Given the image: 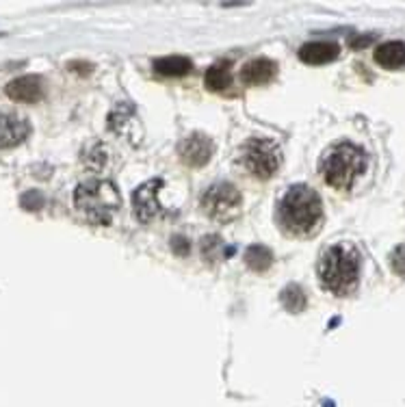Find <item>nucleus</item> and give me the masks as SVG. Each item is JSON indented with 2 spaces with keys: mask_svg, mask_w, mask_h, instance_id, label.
Listing matches in <instances>:
<instances>
[{
  "mask_svg": "<svg viewBox=\"0 0 405 407\" xmlns=\"http://www.w3.org/2000/svg\"><path fill=\"white\" fill-rule=\"evenodd\" d=\"M240 204H243V198L238 193V188L230 182L212 184L202 195L204 212L210 219H217V221H232L240 210Z\"/></svg>",
  "mask_w": 405,
  "mask_h": 407,
  "instance_id": "obj_6",
  "label": "nucleus"
},
{
  "mask_svg": "<svg viewBox=\"0 0 405 407\" xmlns=\"http://www.w3.org/2000/svg\"><path fill=\"white\" fill-rule=\"evenodd\" d=\"M278 219L282 228L295 236H308L316 232L323 221V200L308 184H295L284 193Z\"/></svg>",
  "mask_w": 405,
  "mask_h": 407,
  "instance_id": "obj_1",
  "label": "nucleus"
},
{
  "mask_svg": "<svg viewBox=\"0 0 405 407\" xmlns=\"http://www.w3.org/2000/svg\"><path fill=\"white\" fill-rule=\"evenodd\" d=\"M204 83L210 91H226L232 85V72L230 65L226 61L221 63H214L208 67L206 76H204Z\"/></svg>",
  "mask_w": 405,
  "mask_h": 407,
  "instance_id": "obj_15",
  "label": "nucleus"
},
{
  "mask_svg": "<svg viewBox=\"0 0 405 407\" xmlns=\"http://www.w3.org/2000/svg\"><path fill=\"white\" fill-rule=\"evenodd\" d=\"M375 63L384 70L405 67V41H384L375 48Z\"/></svg>",
  "mask_w": 405,
  "mask_h": 407,
  "instance_id": "obj_13",
  "label": "nucleus"
},
{
  "mask_svg": "<svg viewBox=\"0 0 405 407\" xmlns=\"http://www.w3.org/2000/svg\"><path fill=\"white\" fill-rule=\"evenodd\" d=\"M245 264L252 271H256V273H264V271H269V266L274 264V254L264 245H252L245 252Z\"/></svg>",
  "mask_w": 405,
  "mask_h": 407,
  "instance_id": "obj_16",
  "label": "nucleus"
},
{
  "mask_svg": "<svg viewBox=\"0 0 405 407\" xmlns=\"http://www.w3.org/2000/svg\"><path fill=\"white\" fill-rule=\"evenodd\" d=\"M172 250H174L176 256H186V254H188V240L182 238V236H174V240H172Z\"/></svg>",
  "mask_w": 405,
  "mask_h": 407,
  "instance_id": "obj_20",
  "label": "nucleus"
},
{
  "mask_svg": "<svg viewBox=\"0 0 405 407\" xmlns=\"http://www.w3.org/2000/svg\"><path fill=\"white\" fill-rule=\"evenodd\" d=\"M390 266L397 276L405 278V245L394 247V252L390 254Z\"/></svg>",
  "mask_w": 405,
  "mask_h": 407,
  "instance_id": "obj_18",
  "label": "nucleus"
},
{
  "mask_svg": "<svg viewBox=\"0 0 405 407\" xmlns=\"http://www.w3.org/2000/svg\"><path fill=\"white\" fill-rule=\"evenodd\" d=\"M74 206L83 212L91 224L109 226L122 206L117 186L109 180H87L76 186Z\"/></svg>",
  "mask_w": 405,
  "mask_h": 407,
  "instance_id": "obj_4",
  "label": "nucleus"
},
{
  "mask_svg": "<svg viewBox=\"0 0 405 407\" xmlns=\"http://www.w3.org/2000/svg\"><path fill=\"white\" fill-rule=\"evenodd\" d=\"M282 306L288 310V312H304L306 306H308V299H306V292L302 286H297V284H288L284 290H282Z\"/></svg>",
  "mask_w": 405,
  "mask_h": 407,
  "instance_id": "obj_17",
  "label": "nucleus"
},
{
  "mask_svg": "<svg viewBox=\"0 0 405 407\" xmlns=\"http://www.w3.org/2000/svg\"><path fill=\"white\" fill-rule=\"evenodd\" d=\"M178 154H180V160L184 162V165L202 167L212 156V141L206 137V134L195 132L178 146Z\"/></svg>",
  "mask_w": 405,
  "mask_h": 407,
  "instance_id": "obj_8",
  "label": "nucleus"
},
{
  "mask_svg": "<svg viewBox=\"0 0 405 407\" xmlns=\"http://www.w3.org/2000/svg\"><path fill=\"white\" fill-rule=\"evenodd\" d=\"M321 176L332 188L338 191H347L356 184V180L364 174L366 169V154L362 148L349 141L334 143L328 148L319 162Z\"/></svg>",
  "mask_w": 405,
  "mask_h": 407,
  "instance_id": "obj_3",
  "label": "nucleus"
},
{
  "mask_svg": "<svg viewBox=\"0 0 405 407\" xmlns=\"http://www.w3.org/2000/svg\"><path fill=\"white\" fill-rule=\"evenodd\" d=\"M219 247H221V238H217V236H208V238L202 243L204 256H206L208 260L219 258Z\"/></svg>",
  "mask_w": 405,
  "mask_h": 407,
  "instance_id": "obj_19",
  "label": "nucleus"
},
{
  "mask_svg": "<svg viewBox=\"0 0 405 407\" xmlns=\"http://www.w3.org/2000/svg\"><path fill=\"white\" fill-rule=\"evenodd\" d=\"M193 67L191 59L180 57V54H172V57H163L154 61V70L160 76H184Z\"/></svg>",
  "mask_w": 405,
  "mask_h": 407,
  "instance_id": "obj_14",
  "label": "nucleus"
},
{
  "mask_svg": "<svg viewBox=\"0 0 405 407\" xmlns=\"http://www.w3.org/2000/svg\"><path fill=\"white\" fill-rule=\"evenodd\" d=\"M360 252L349 243H336L328 247L319 262L321 284L334 295L354 292L360 282Z\"/></svg>",
  "mask_w": 405,
  "mask_h": 407,
  "instance_id": "obj_2",
  "label": "nucleus"
},
{
  "mask_svg": "<svg viewBox=\"0 0 405 407\" xmlns=\"http://www.w3.org/2000/svg\"><path fill=\"white\" fill-rule=\"evenodd\" d=\"M240 162L254 178L269 180L282 165V152L269 139H250L240 148Z\"/></svg>",
  "mask_w": 405,
  "mask_h": 407,
  "instance_id": "obj_5",
  "label": "nucleus"
},
{
  "mask_svg": "<svg viewBox=\"0 0 405 407\" xmlns=\"http://www.w3.org/2000/svg\"><path fill=\"white\" fill-rule=\"evenodd\" d=\"M278 74V63L271 61V59H264V57H258L254 61H248L240 70V80L245 85H266L271 83Z\"/></svg>",
  "mask_w": 405,
  "mask_h": 407,
  "instance_id": "obj_11",
  "label": "nucleus"
},
{
  "mask_svg": "<svg viewBox=\"0 0 405 407\" xmlns=\"http://www.w3.org/2000/svg\"><path fill=\"white\" fill-rule=\"evenodd\" d=\"M160 186H163V180L156 178V180L141 184L137 191H134L132 206H134V214H137V219L141 224H152L156 219V214H160V204L156 200Z\"/></svg>",
  "mask_w": 405,
  "mask_h": 407,
  "instance_id": "obj_7",
  "label": "nucleus"
},
{
  "mask_svg": "<svg viewBox=\"0 0 405 407\" xmlns=\"http://www.w3.org/2000/svg\"><path fill=\"white\" fill-rule=\"evenodd\" d=\"M338 54H340V48L334 41H310L300 48V59L308 65L332 63Z\"/></svg>",
  "mask_w": 405,
  "mask_h": 407,
  "instance_id": "obj_12",
  "label": "nucleus"
},
{
  "mask_svg": "<svg viewBox=\"0 0 405 407\" xmlns=\"http://www.w3.org/2000/svg\"><path fill=\"white\" fill-rule=\"evenodd\" d=\"M5 93L13 102H26V104H35L44 98V80L37 74H26L20 76L5 87Z\"/></svg>",
  "mask_w": 405,
  "mask_h": 407,
  "instance_id": "obj_9",
  "label": "nucleus"
},
{
  "mask_svg": "<svg viewBox=\"0 0 405 407\" xmlns=\"http://www.w3.org/2000/svg\"><path fill=\"white\" fill-rule=\"evenodd\" d=\"M31 134V126L26 119H22L15 113H0V150H9Z\"/></svg>",
  "mask_w": 405,
  "mask_h": 407,
  "instance_id": "obj_10",
  "label": "nucleus"
}]
</instances>
